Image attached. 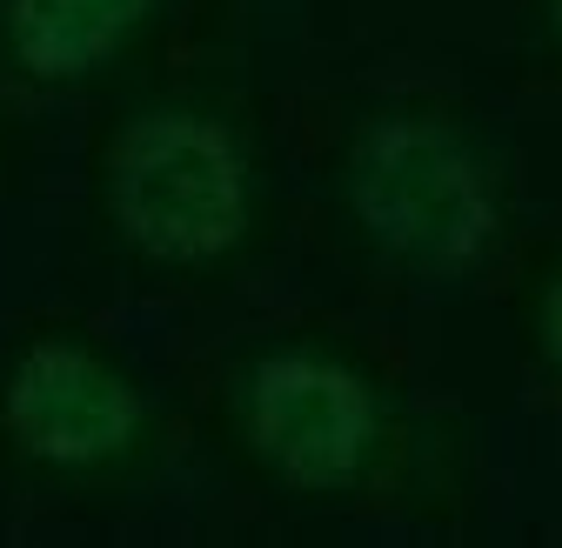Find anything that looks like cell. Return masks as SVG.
<instances>
[{
  "mask_svg": "<svg viewBox=\"0 0 562 548\" xmlns=\"http://www.w3.org/2000/svg\"><path fill=\"white\" fill-rule=\"evenodd\" d=\"M114 215L134 248L161 261H207L241 235L248 187L222 127L194 114L140 121L114 161Z\"/></svg>",
  "mask_w": 562,
  "mask_h": 548,
  "instance_id": "6da1fadb",
  "label": "cell"
},
{
  "mask_svg": "<svg viewBox=\"0 0 562 548\" xmlns=\"http://www.w3.org/2000/svg\"><path fill=\"white\" fill-rule=\"evenodd\" d=\"M356 208L382 248L422 267H456L488 241V187L442 127L389 121L356 161Z\"/></svg>",
  "mask_w": 562,
  "mask_h": 548,
  "instance_id": "7a4b0ae2",
  "label": "cell"
},
{
  "mask_svg": "<svg viewBox=\"0 0 562 548\" xmlns=\"http://www.w3.org/2000/svg\"><path fill=\"white\" fill-rule=\"evenodd\" d=\"M248 422H255L261 455L289 475V482L322 489V482H341V475L369 455L375 408L356 388V375H341L335 362L281 355L248 388Z\"/></svg>",
  "mask_w": 562,
  "mask_h": 548,
  "instance_id": "3957f363",
  "label": "cell"
},
{
  "mask_svg": "<svg viewBox=\"0 0 562 548\" xmlns=\"http://www.w3.org/2000/svg\"><path fill=\"white\" fill-rule=\"evenodd\" d=\"M8 422L41 461H101L134 435V395L81 349H34L14 368Z\"/></svg>",
  "mask_w": 562,
  "mask_h": 548,
  "instance_id": "277c9868",
  "label": "cell"
},
{
  "mask_svg": "<svg viewBox=\"0 0 562 548\" xmlns=\"http://www.w3.org/2000/svg\"><path fill=\"white\" fill-rule=\"evenodd\" d=\"M140 14L148 0H14V54L34 75H81Z\"/></svg>",
  "mask_w": 562,
  "mask_h": 548,
  "instance_id": "5b68a950",
  "label": "cell"
},
{
  "mask_svg": "<svg viewBox=\"0 0 562 548\" xmlns=\"http://www.w3.org/2000/svg\"><path fill=\"white\" fill-rule=\"evenodd\" d=\"M542 334H549V355L562 362V282L549 288V308H542Z\"/></svg>",
  "mask_w": 562,
  "mask_h": 548,
  "instance_id": "8992f818",
  "label": "cell"
},
{
  "mask_svg": "<svg viewBox=\"0 0 562 548\" xmlns=\"http://www.w3.org/2000/svg\"><path fill=\"white\" fill-rule=\"evenodd\" d=\"M555 21H562V0H555Z\"/></svg>",
  "mask_w": 562,
  "mask_h": 548,
  "instance_id": "52a82bcc",
  "label": "cell"
}]
</instances>
